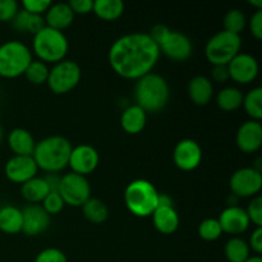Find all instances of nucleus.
I'll return each mask as SVG.
<instances>
[{
	"label": "nucleus",
	"mask_w": 262,
	"mask_h": 262,
	"mask_svg": "<svg viewBox=\"0 0 262 262\" xmlns=\"http://www.w3.org/2000/svg\"><path fill=\"white\" fill-rule=\"evenodd\" d=\"M19 10L15 0H0V22H12Z\"/></svg>",
	"instance_id": "nucleus-38"
},
{
	"label": "nucleus",
	"mask_w": 262,
	"mask_h": 262,
	"mask_svg": "<svg viewBox=\"0 0 262 262\" xmlns=\"http://www.w3.org/2000/svg\"><path fill=\"white\" fill-rule=\"evenodd\" d=\"M246 212H247L250 222L256 225V228H262V197H253L252 201L246 209Z\"/></svg>",
	"instance_id": "nucleus-36"
},
{
	"label": "nucleus",
	"mask_w": 262,
	"mask_h": 262,
	"mask_svg": "<svg viewBox=\"0 0 262 262\" xmlns=\"http://www.w3.org/2000/svg\"><path fill=\"white\" fill-rule=\"evenodd\" d=\"M170 96L168 82L156 73H148L137 79L135 87L136 105L146 113H159L166 106Z\"/></svg>",
	"instance_id": "nucleus-3"
},
{
	"label": "nucleus",
	"mask_w": 262,
	"mask_h": 262,
	"mask_svg": "<svg viewBox=\"0 0 262 262\" xmlns=\"http://www.w3.org/2000/svg\"><path fill=\"white\" fill-rule=\"evenodd\" d=\"M251 250L248 243L239 237H232L224 247V255L229 262H245L250 258Z\"/></svg>",
	"instance_id": "nucleus-30"
},
{
	"label": "nucleus",
	"mask_w": 262,
	"mask_h": 262,
	"mask_svg": "<svg viewBox=\"0 0 262 262\" xmlns=\"http://www.w3.org/2000/svg\"><path fill=\"white\" fill-rule=\"evenodd\" d=\"M83 216L92 224H102L109 216L107 206L99 199H89L82 205Z\"/></svg>",
	"instance_id": "nucleus-29"
},
{
	"label": "nucleus",
	"mask_w": 262,
	"mask_h": 262,
	"mask_svg": "<svg viewBox=\"0 0 262 262\" xmlns=\"http://www.w3.org/2000/svg\"><path fill=\"white\" fill-rule=\"evenodd\" d=\"M37 170L38 168L32 156L14 155L7 161L4 168L5 177L10 182L17 184H23L30 179L35 178Z\"/></svg>",
	"instance_id": "nucleus-15"
},
{
	"label": "nucleus",
	"mask_w": 262,
	"mask_h": 262,
	"mask_svg": "<svg viewBox=\"0 0 262 262\" xmlns=\"http://www.w3.org/2000/svg\"><path fill=\"white\" fill-rule=\"evenodd\" d=\"M154 227L161 234H173L179 227V215L173 206H158L152 212Z\"/></svg>",
	"instance_id": "nucleus-20"
},
{
	"label": "nucleus",
	"mask_w": 262,
	"mask_h": 262,
	"mask_svg": "<svg viewBox=\"0 0 262 262\" xmlns=\"http://www.w3.org/2000/svg\"><path fill=\"white\" fill-rule=\"evenodd\" d=\"M92 13L102 20H117L124 13V3L122 0H95Z\"/></svg>",
	"instance_id": "nucleus-27"
},
{
	"label": "nucleus",
	"mask_w": 262,
	"mask_h": 262,
	"mask_svg": "<svg viewBox=\"0 0 262 262\" xmlns=\"http://www.w3.org/2000/svg\"><path fill=\"white\" fill-rule=\"evenodd\" d=\"M250 4L251 5H255L257 8V10H261L262 8V2L261 0H250Z\"/></svg>",
	"instance_id": "nucleus-45"
},
{
	"label": "nucleus",
	"mask_w": 262,
	"mask_h": 262,
	"mask_svg": "<svg viewBox=\"0 0 262 262\" xmlns=\"http://www.w3.org/2000/svg\"><path fill=\"white\" fill-rule=\"evenodd\" d=\"M23 227L22 232L28 237H36L50 227V215L41 205H28L22 210Z\"/></svg>",
	"instance_id": "nucleus-17"
},
{
	"label": "nucleus",
	"mask_w": 262,
	"mask_h": 262,
	"mask_svg": "<svg viewBox=\"0 0 262 262\" xmlns=\"http://www.w3.org/2000/svg\"><path fill=\"white\" fill-rule=\"evenodd\" d=\"M99 163L100 156L96 148L90 145H78L72 148L68 165L71 166L72 173L86 177L96 170Z\"/></svg>",
	"instance_id": "nucleus-14"
},
{
	"label": "nucleus",
	"mask_w": 262,
	"mask_h": 262,
	"mask_svg": "<svg viewBox=\"0 0 262 262\" xmlns=\"http://www.w3.org/2000/svg\"><path fill=\"white\" fill-rule=\"evenodd\" d=\"M45 25L54 30L63 31L68 28L74 20V13L68 3H51L46 10Z\"/></svg>",
	"instance_id": "nucleus-19"
},
{
	"label": "nucleus",
	"mask_w": 262,
	"mask_h": 262,
	"mask_svg": "<svg viewBox=\"0 0 262 262\" xmlns=\"http://www.w3.org/2000/svg\"><path fill=\"white\" fill-rule=\"evenodd\" d=\"M147 123V113L138 105H130L120 117V125L128 135H138L143 130Z\"/></svg>",
	"instance_id": "nucleus-22"
},
{
	"label": "nucleus",
	"mask_w": 262,
	"mask_h": 262,
	"mask_svg": "<svg viewBox=\"0 0 262 262\" xmlns=\"http://www.w3.org/2000/svg\"><path fill=\"white\" fill-rule=\"evenodd\" d=\"M247 26V19L242 10L232 9L224 17V31L239 35Z\"/></svg>",
	"instance_id": "nucleus-33"
},
{
	"label": "nucleus",
	"mask_w": 262,
	"mask_h": 262,
	"mask_svg": "<svg viewBox=\"0 0 262 262\" xmlns=\"http://www.w3.org/2000/svg\"><path fill=\"white\" fill-rule=\"evenodd\" d=\"M12 25L19 32H28L32 33V35H36L38 31H41L46 26L42 15L31 14V13L26 12L25 9L18 10L15 17L13 18Z\"/></svg>",
	"instance_id": "nucleus-26"
},
{
	"label": "nucleus",
	"mask_w": 262,
	"mask_h": 262,
	"mask_svg": "<svg viewBox=\"0 0 262 262\" xmlns=\"http://www.w3.org/2000/svg\"><path fill=\"white\" fill-rule=\"evenodd\" d=\"M160 54L168 56L174 61H184L192 55L193 46L188 36L178 31H171L164 36L163 40L158 43Z\"/></svg>",
	"instance_id": "nucleus-11"
},
{
	"label": "nucleus",
	"mask_w": 262,
	"mask_h": 262,
	"mask_svg": "<svg viewBox=\"0 0 262 262\" xmlns=\"http://www.w3.org/2000/svg\"><path fill=\"white\" fill-rule=\"evenodd\" d=\"M238 148L245 154L257 152L262 146V124L257 120H247L237 130Z\"/></svg>",
	"instance_id": "nucleus-16"
},
{
	"label": "nucleus",
	"mask_w": 262,
	"mask_h": 262,
	"mask_svg": "<svg viewBox=\"0 0 262 262\" xmlns=\"http://www.w3.org/2000/svg\"><path fill=\"white\" fill-rule=\"evenodd\" d=\"M230 189L235 197H256L262 188L261 171L253 168H242L232 174Z\"/></svg>",
	"instance_id": "nucleus-10"
},
{
	"label": "nucleus",
	"mask_w": 262,
	"mask_h": 262,
	"mask_svg": "<svg viewBox=\"0 0 262 262\" xmlns=\"http://www.w3.org/2000/svg\"><path fill=\"white\" fill-rule=\"evenodd\" d=\"M158 189L151 182L146 181V179H136V181L130 182L125 188V206L135 216H151L158 207Z\"/></svg>",
	"instance_id": "nucleus-5"
},
{
	"label": "nucleus",
	"mask_w": 262,
	"mask_h": 262,
	"mask_svg": "<svg viewBox=\"0 0 262 262\" xmlns=\"http://www.w3.org/2000/svg\"><path fill=\"white\" fill-rule=\"evenodd\" d=\"M229 78L239 84H248L255 81L258 76V61L255 56L247 53H239L227 66Z\"/></svg>",
	"instance_id": "nucleus-12"
},
{
	"label": "nucleus",
	"mask_w": 262,
	"mask_h": 262,
	"mask_svg": "<svg viewBox=\"0 0 262 262\" xmlns=\"http://www.w3.org/2000/svg\"><path fill=\"white\" fill-rule=\"evenodd\" d=\"M107 58L118 76L140 79L151 73L160 58V50L148 33L133 32L117 38L110 46Z\"/></svg>",
	"instance_id": "nucleus-1"
},
{
	"label": "nucleus",
	"mask_w": 262,
	"mask_h": 262,
	"mask_svg": "<svg viewBox=\"0 0 262 262\" xmlns=\"http://www.w3.org/2000/svg\"><path fill=\"white\" fill-rule=\"evenodd\" d=\"M2 137H3V132H2V127H0V141H2Z\"/></svg>",
	"instance_id": "nucleus-46"
},
{
	"label": "nucleus",
	"mask_w": 262,
	"mask_h": 262,
	"mask_svg": "<svg viewBox=\"0 0 262 262\" xmlns=\"http://www.w3.org/2000/svg\"><path fill=\"white\" fill-rule=\"evenodd\" d=\"M41 206H42V209L51 216V215L59 214V212L64 209L66 204H64L63 199H61L58 191H51L49 192V194L45 197V200L41 202Z\"/></svg>",
	"instance_id": "nucleus-35"
},
{
	"label": "nucleus",
	"mask_w": 262,
	"mask_h": 262,
	"mask_svg": "<svg viewBox=\"0 0 262 262\" xmlns=\"http://www.w3.org/2000/svg\"><path fill=\"white\" fill-rule=\"evenodd\" d=\"M248 247L252 250L257 256L262 253V228H256L252 232L250 237V242H248Z\"/></svg>",
	"instance_id": "nucleus-42"
},
{
	"label": "nucleus",
	"mask_w": 262,
	"mask_h": 262,
	"mask_svg": "<svg viewBox=\"0 0 262 262\" xmlns=\"http://www.w3.org/2000/svg\"><path fill=\"white\" fill-rule=\"evenodd\" d=\"M8 145L14 155L32 156L36 147V141L25 128H14L8 136Z\"/></svg>",
	"instance_id": "nucleus-21"
},
{
	"label": "nucleus",
	"mask_w": 262,
	"mask_h": 262,
	"mask_svg": "<svg viewBox=\"0 0 262 262\" xmlns=\"http://www.w3.org/2000/svg\"><path fill=\"white\" fill-rule=\"evenodd\" d=\"M173 160L177 168L183 171H192L201 164L202 148L191 138L179 141L173 151Z\"/></svg>",
	"instance_id": "nucleus-13"
},
{
	"label": "nucleus",
	"mask_w": 262,
	"mask_h": 262,
	"mask_svg": "<svg viewBox=\"0 0 262 262\" xmlns=\"http://www.w3.org/2000/svg\"><path fill=\"white\" fill-rule=\"evenodd\" d=\"M245 262H262L261 256H250V258H247Z\"/></svg>",
	"instance_id": "nucleus-44"
},
{
	"label": "nucleus",
	"mask_w": 262,
	"mask_h": 262,
	"mask_svg": "<svg viewBox=\"0 0 262 262\" xmlns=\"http://www.w3.org/2000/svg\"><path fill=\"white\" fill-rule=\"evenodd\" d=\"M49 72H50V69H49L48 64L40 60H32L30 66H28V68L26 69L23 76L27 78V81L30 83L40 86V84H43L48 82Z\"/></svg>",
	"instance_id": "nucleus-32"
},
{
	"label": "nucleus",
	"mask_w": 262,
	"mask_h": 262,
	"mask_svg": "<svg viewBox=\"0 0 262 262\" xmlns=\"http://www.w3.org/2000/svg\"><path fill=\"white\" fill-rule=\"evenodd\" d=\"M72 145L63 136H50L36 143L33 160L38 169L49 174H58L68 166Z\"/></svg>",
	"instance_id": "nucleus-2"
},
{
	"label": "nucleus",
	"mask_w": 262,
	"mask_h": 262,
	"mask_svg": "<svg viewBox=\"0 0 262 262\" xmlns=\"http://www.w3.org/2000/svg\"><path fill=\"white\" fill-rule=\"evenodd\" d=\"M188 96L192 102L199 106H205L214 96V86L211 79L205 76H196L188 84Z\"/></svg>",
	"instance_id": "nucleus-23"
},
{
	"label": "nucleus",
	"mask_w": 262,
	"mask_h": 262,
	"mask_svg": "<svg viewBox=\"0 0 262 262\" xmlns=\"http://www.w3.org/2000/svg\"><path fill=\"white\" fill-rule=\"evenodd\" d=\"M243 96L245 95L237 87H225L217 92L216 104L224 112H234L242 106Z\"/></svg>",
	"instance_id": "nucleus-28"
},
{
	"label": "nucleus",
	"mask_w": 262,
	"mask_h": 262,
	"mask_svg": "<svg viewBox=\"0 0 262 262\" xmlns=\"http://www.w3.org/2000/svg\"><path fill=\"white\" fill-rule=\"evenodd\" d=\"M243 107L252 120L262 119V89L255 87L246 96H243Z\"/></svg>",
	"instance_id": "nucleus-31"
},
{
	"label": "nucleus",
	"mask_w": 262,
	"mask_h": 262,
	"mask_svg": "<svg viewBox=\"0 0 262 262\" xmlns=\"http://www.w3.org/2000/svg\"><path fill=\"white\" fill-rule=\"evenodd\" d=\"M242 38L228 31H219L209 38L205 46V56L212 66H228L241 53Z\"/></svg>",
	"instance_id": "nucleus-7"
},
{
	"label": "nucleus",
	"mask_w": 262,
	"mask_h": 262,
	"mask_svg": "<svg viewBox=\"0 0 262 262\" xmlns=\"http://www.w3.org/2000/svg\"><path fill=\"white\" fill-rule=\"evenodd\" d=\"M49 192H50V188H49L45 178H40V177L30 179L20 187L22 197L31 205L41 204L49 194Z\"/></svg>",
	"instance_id": "nucleus-25"
},
{
	"label": "nucleus",
	"mask_w": 262,
	"mask_h": 262,
	"mask_svg": "<svg viewBox=\"0 0 262 262\" xmlns=\"http://www.w3.org/2000/svg\"><path fill=\"white\" fill-rule=\"evenodd\" d=\"M51 5L50 0H23L22 2V9L26 12L31 13V14L41 15L42 13H46L49 7Z\"/></svg>",
	"instance_id": "nucleus-39"
},
{
	"label": "nucleus",
	"mask_w": 262,
	"mask_h": 262,
	"mask_svg": "<svg viewBox=\"0 0 262 262\" xmlns=\"http://www.w3.org/2000/svg\"><path fill=\"white\" fill-rule=\"evenodd\" d=\"M32 50L37 60L45 64H56L64 60L69 50V42L63 31L45 27L33 35Z\"/></svg>",
	"instance_id": "nucleus-4"
},
{
	"label": "nucleus",
	"mask_w": 262,
	"mask_h": 262,
	"mask_svg": "<svg viewBox=\"0 0 262 262\" xmlns=\"http://www.w3.org/2000/svg\"><path fill=\"white\" fill-rule=\"evenodd\" d=\"M23 215L22 210L13 205L0 207V230L5 234H17L22 232Z\"/></svg>",
	"instance_id": "nucleus-24"
},
{
	"label": "nucleus",
	"mask_w": 262,
	"mask_h": 262,
	"mask_svg": "<svg viewBox=\"0 0 262 262\" xmlns=\"http://www.w3.org/2000/svg\"><path fill=\"white\" fill-rule=\"evenodd\" d=\"M32 53L26 43L10 40L0 45V77L17 78L23 76L32 61Z\"/></svg>",
	"instance_id": "nucleus-6"
},
{
	"label": "nucleus",
	"mask_w": 262,
	"mask_h": 262,
	"mask_svg": "<svg viewBox=\"0 0 262 262\" xmlns=\"http://www.w3.org/2000/svg\"><path fill=\"white\" fill-rule=\"evenodd\" d=\"M211 76L212 79H214L215 82H219V83L228 81V79H229V72H228L227 66H214Z\"/></svg>",
	"instance_id": "nucleus-43"
},
{
	"label": "nucleus",
	"mask_w": 262,
	"mask_h": 262,
	"mask_svg": "<svg viewBox=\"0 0 262 262\" xmlns=\"http://www.w3.org/2000/svg\"><path fill=\"white\" fill-rule=\"evenodd\" d=\"M71 9L76 14H89L92 12L94 8V2L92 0H71L68 3Z\"/></svg>",
	"instance_id": "nucleus-40"
},
{
	"label": "nucleus",
	"mask_w": 262,
	"mask_h": 262,
	"mask_svg": "<svg viewBox=\"0 0 262 262\" xmlns=\"http://www.w3.org/2000/svg\"><path fill=\"white\" fill-rule=\"evenodd\" d=\"M58 192L64 204L71 207H82L87 200L91 199V186L86 177L72 171L60 177Z\"/></svg>",
	"instance_id": "nucleus-9"
},
{
	"label": "nucleus",
	"mask_w": 262,
	"mask_h": 262,
	"mask_svg": "<svg viewBox=\"0 0 262 262\" xmlns=\"http://www.w3.org/2000/svg\"><path fill=\"white\" fill-rule=\"evenodd\" d=\"M223 234L222 227H220L217 219H205L199 225V235L204 241L207 242H214V241L219 239Z\"/></svg>",
	"instance_id": "nucleus-34"
},
{
	"label": "nucleus",
	"mask_w": 262,
	"mask_h": 262,
	"mask_svg": "<svg viewBox=\"0 0 262 262\" xmlns=\"http://www.w3.org/2000/svg\"><path fill=\"white\" fill-rule=\"evenodd\" d=\"M81 67L73 60H64L54 64L49 72L48 86L55 95H64L76 89L81 81Z\"/></svg>",
	"instance_id": "nucleus-8"
},
{
	"label": "nucleus",
	"mask_w": 262,
	"mask_h": 262,
	"mask_svg": "<svg viewBox=\"0 0 262 262\" xmlns=\"http://www.w3.org/2000/svg\"><path fill=\"white\" fill-rule=\"evenodd\" d=\"M33 262H68V258L64 255L63 251L58 248H45L36 256Z\"/></svg>",
	"instance_id": "nucleus-37"
},
{
	"label": "nucleus",
	"mask_w": 262,
	"mask_h": 262,
	"mask_svg": "<svg viewBox=\"0 0 262 262\" xmlns=\"http://www.w3.org/2000/svg\"><path fill=\"white\" fill-rule=\"evenodd\" d=\"M220 227H222L223 233H228L230 235H239L245 233L250 227L251 222L248 219V215L246 209L239 206H228L219 215Z\"/></svg>",
	"instance_id": "nucleus-18"
},
{
	"label": "nucleus",
	"mask_w": 262,
	"mask_h": 262,
	"mask_svg": "<svg viewBox=\"0 0 262 262\" xmlns=\"http://www.w3.org/2000/svg\"><path fill=\"white\" fill-rule=\"evenodd\" d=\"M250 31L251 35L256 40L262 38V10H256L250 19Z\"/></svg>",
	"instance_id": "nucleus-41"
}]
</instances>
